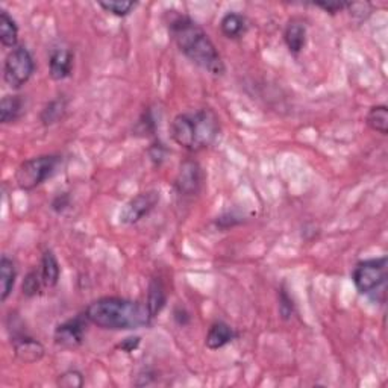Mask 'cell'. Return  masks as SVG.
<instances>
[{
  "label": "cell",
  "mask_w": 388,
  "mask_h": 388,
  "mask_svg": "<svg viewBox=\"0 0 388 388\" xmlns=\"http://www.w3.org/2000/svg\"><path fill=\"white\" fill-rule=\"evenodd\" d=\"M167 29L178 49L197 67L214 76H222L224 73L227 69H224V62L217 48L210 35L192 17L178 11H168Z\"/></svg>",
  "instance_id": "obj_1"
},
{
  "label": "cell",
  "mask_w": 388,
  "mask_h": 388,
  "mask_svg": "<svg viewBox=\"0 0 388 388\" xmlns=\"http://www.w3.org/2000/svg\"><path fill=\"white\" fill-rule=\"evenodd\" d=\"M84 314L89 323L108 331L148 328L153 320L146 305L123 297H101L89 303Z\"/></svg>",
  "instance_id": "obj_2"
},
{
  "label": "cell",
  "mask_w": 388,
  "mask_h": 388,
  "mask_svg": "<svg viewBox=\"0 0 388 388\" xmlns=\"http://www.w3.org/2000/svg\"><path fill=\"white\" fill-rule=\"evenodd\" d=\"M220 132L219 115L210 108L178 114L170 124L173 141L188 152H201L213 146Z\"/></svg>",
  "instance_id": "obj_3"
},
{
  "label": "cell",
  "mask_w": 388,
  "mask_h": 388,
  "mask_svg": "<svg viewBox=\"0 0 388 388\" xmlns=\"http://www.w3.org/2000/svg\"><path fill=\"white\" fill-rule=\"evenodd\" d=\"M59 164V155H40L26 159L15 171V184L23 192H31L53 176Z\"/></svg>",
  "instance_id": "obj_4"
},
{
  "label": "cell",
  "mask_w": 388,
  "mask_h": 388,
  "mask_svg": "<svg viewBox=\"0 0 388 388\" xmlns=\"http://www.w3.org/2000/svg\"><path fill=\"white\" fill-rule=\"evenodd\" d=\"M35 71V62L28 48L17 46L5 58L3 79L13 89H20L29 82Z\"/></svg>",
  "instance_id": "obj_5"
},
{
  "label": "cell",
  "mask_w": 388,
  "mask_h": 388,
  "mask_svg": "<svg viewBox=\"0 0 388 388\" xmlns=\"http://www.w3.org/2000/svg\"><path fill=\"white\" fill-rule=\"evenodd\" d=\"M352 279L361 294L375 293L387 281V257L361 261L352 273Z\"/></svg>",
  "instance_id": "obj_6"
},
{
  "label": "cell",
  "mask_w": 388,
  "mask_h": 388,
  "mask_svg": "<svg viewBox=\"0 0 388 388\" xmlns=\"http://www.w3.org/2000/svg\"><path fill=\"white\" fill-rule=\"evenodd\" d=\"M158 202H159V193L155 192V189L138 193L137 196H134L132 199H129L123 205V208L120 210L119 222L122 224L138 223L155 210Z\"/></svg>",
  "instance_id": "obj_7"
},
{
  "label": "cell",
  "mask_w": 388,
  "mask_h": 388,
  "mask_svg": "<svg viewBox=\"0 0 388 388\" xmlns=\"http://www.w3.org/2000/svg\"><path fill=\"white\" fill-rule=\"evenodd\" d=\"M203 179V170L199 162L194 159H185L179 166L175 179V188L180 196H196L202 189Z\"/></svg>",
  "instance_id": "obj_8"
},
{
  "label": "cell",
  "mask_w": 388,
  "mask_h": 388,
  "mask_svg": "<svg viewBox=\"0 0 388 388\" xmlns=\"http://www.w3.org/2000/svg\"><path fill=\"white\" fill-rule=\"evenodd\" d=\"M87 322L88 320L84 314L76 315V317L58 324L55 333H53V338H55L57 345H61L64 347H78L82 345L85 338Z\"/></svg>",
  "instance_id": "obj_9"
},
{
  "label": "cell",
  "mask_w": 388,
  "mask_h": 388,
  "mask_svg": "<svg viewBox=\"0 0 388 388\" xmlns=\"http://www.w3.org/2000/svg\"><path fill=\"white\" fill-rule=\"evenodd\" d=\"M13 345H14L15 357L24 364L38 363V361L44 357V352H46L41 343L38 340L29 337L28 333L14 338Z\"/></svg>",
  "instance_id": "obj_10"
},
{
  "label": "cell",
  "mask_w": 388,
  "mask_h": 388,
  "mask_svg": "<svg viewBox=\"0 0 388 388\" xmlns=\"http://www.w3.org/2000/svg\"><path fill=\"white\" fill-rule=\"evenodd\" d=\"M73 52L69 49H55L49 58V75L53 80L67 79L73 71Z\"/></svg>",
  "instance_id": "obj_11"
},
{
  "label": "cell",
  "mask_w": 388,
  "mask_h": 388,
  "mask_svg": "<svg viewBox=\"0 0 388 388\" xmlns=\"http://www.w3.org/2000/svg\"><path fill=\"white\" fill-rule=\"evenodd\" d=\"M284 41L293 55H299L306 44V24L302 19H292L284 31Z\"/></svg>",
  "instance_id": "obj_12"
},
{
  "label": "cell",
  "mask_w": 388,
  "mask_h": 388,
  "mask_svg": "<svg viewBox=\"0 0 388 388\" xmlns=\"http://www.w3.org/2000/svg\"><path fill=\"white\" fill-rule=\"evenodd\" d=\"M237 338V332L228 323L215 322L211 324L205 337V345L211 350H219Z\"/></svg>",
  "instance_id": "obj_13"
},
{
  "label": "cell",
  "mask_w": 388,
  "mask_h": 388,
  "mask_svg": "<svg viewBox=\"0 0 388 388\" xmlns=\"http://www.w3.org/2000/svg\"><path fill=\"white\" fill-rule=\"evenodd\" d=\"M26 111V101L23 96L8 94L0 102V122L3 124L14 123L22 119Z\"/></svg>",
  "instance_id": "obj_14"
},
{
  "label": "cell",
  "mask_w": 388,
  "mask_h": 388,
  "mask_svg": "<svg viewBox=\"0 0 388 388\" xmlns=\"http://www.w3.org/2000/svg\"><path fill=\"white\" fill-rule=\"evenodd\" d=\"M220 29L227 38L238 40L246 35L249 29V22L245 15L237 13H228L220 22Z\"/></svg>",
  "instance_id": "obj_15"
},
{
  "label": "cell",
  "mask_w": 388,
  "mask_h": 388,
  "mask_svg": "<svg viewBox=\"0 0 388 388\" xmlns=\"http://www.w3.org/2000/svg\"><path fill=\"white\" fill-rule=\"evenodd\" d=\"M166 303H167L166 287H164V284H162L161 278H153L149 282L148 302H146L148 310L153 319H155L162 310H164Z\"/></svg>",
  "instance_id": "obj_16"
},
{
  "label": "cell",
  "mask_w": 388,
  "mask_h": 388,
  "mask_svg": "<svg viewBox=\"0 0 388 388\" xmlns=\"http://www.w3.org/2000/svg\"><path fill=\"white\" fill-rule=\"evenodd\" d=\"M17 279V268L14 261L6 255L0 259V301L6 302L8 297L11 296Z\"/></svg>",
  "instance_id": "obj_17"
},
{
  "label": "cell",
  "mask_w": 388,
  "mask_h": 388,
  "mask_svg": "<svg viewBox=\"0 0 388 388\" xmlns=\"http://www.w3.org/2000/svg\"><path fill=\"white\" fill-rule=\"evenodd\" d=\"M40 273L43 278V284L46 288L57 287V284L59 282L61 267H59V263H58L55 254H53L52 250H46L43 254Z\"/></svg>",
  "instance_id": "obj_18"
},
{
  "label": "cell",
  "mask_w": 388,
  "mask_h": 388,
  "mask_svg": "<svg viewBox=\"0 0 388 388\" xmlns=\"http://www.w3.org/2000/svg\"><path fill=\"white\" fill-rule=\"evenodd\" d=\"M0 43L8 49H15L19 43V26L5 10L0 11Z\"/></svg>",
  "instance_id": "obj_19"
},
{
  "label": "cell",
  "mask_w": 388,
  "mask_h": 388,
  "mask_svg": "<svg viewBox=\"0 0 388 388\" xmlns=\"http://www.w3.org/2000/svg\"><path fill=\"white\" fill-rule=\"evenodd\" d=\"M67 111V102L64 97H58L50 101L46 106L43 108V111L40 114V120L44 126L55 124L62 120V117L66 115Z\"/></svg>",
  "instance_id": "obj_20"
},
{
  "label": "cell",
  "mask_w": 388,
  "mask_h": 388,
  "mask_svg": "<svg viewBox=\"0 0 388 388\" xmlns=\"http://www.w3.org/2000/svg\"><path fill=\"white\" fill-rule=\"evenodd\" d=\"M366 122L368 124V128L372 131L381 134V135H387L388 134V108L385 105L372 106L366 115Z\"/></svg>",
  "instance_id": "obj_21"
},
{
  "label": "cell",
  "mask_w": 388,
  "mask_h": 388,
  "mask_svg": "<svg viewBox=\"0 0 388 388\" xmlns=\"http://www.w3.org/2000/svg\"><path fill=\"white\" fill-rule=\"evenodd\" d=\"M43 287H44V284H43V278H41L40 270H31V272L23 279L22 293L26 297H35L37 294H40Z\"/></svg>",
  "instance_id": "obj_22"
},
{
  "label": "cell",
  "mask_w": 388,
  "mask_h": 388,
  "mask_svg": "<svg viewBox=\"0 0 388 388\" xmlns=\"http://www.w3.org/2000/svg\"><path fill=\"white\" fill-rule=\"evenodd\" d=\"M99 6L103 11L117 17H126L137 6V2H128V0H108V2H99Z\"/></svg>",
  "instance_id": "obj_23"
},
{
  "label": "cell",
  "mask_w": 388,
  "mask_h": 388,
  "mask_svg": "<svg viewBox=\"0 0 388 388\" xmlns=\"http://www.w3.org/2000/svg\"><path fill=\"white\" fill-rule=\"evenodd\" d=\"M84 382V375L79 370H67L58 376L57 385L61 388H80Z\"/></svg>",
  "instance_id": "obj_24"
},
{
  "label": "cell",
  "mask_w": 388,
  "mask_h": 388,
  "mask_svg": "<svg viewBox=\"0 0 388 388\" xmlns=\"http://www.w3.org/2000/svg\"><path fill=\"white\" fill-rule=\"evenodd\" d=\"M294 314V303L292 301L290 294L287 293L285 288L282 287L281 292H279V315H281V319L288 322L292 320Z\"/></svg>",
  "instance_id": "obj_25"
},
{
  "label": "cell",
  "mask_w": 388,
  "mask_h": 388,
  "mask_svg": "<svg viewBox=\"0 0 388 388\" xmlns=\"http://www.w3.org/2000/svg\"><path fill=\"white\" fill-rule=\"evenodd\" d=\"M155 126H157V123L153 122L152 113L148 111V113H144V114L141 115V119H140L138 123H137V129H138V132L143 134V135H149V134L155 132Z\"/></svg>",
  "instance_id": "obj_26"
},
{
  "label": "cell",
  "mask_w": 388,
  "mask_h": 388,
  "mask_svg": "<svg viewBox=\"0 0 388 388\" xmlns=\"http://www.w3.org/2000/svg\"><path fill=\"white\" fill-rule=\"evenodd\" d=\"M349 2H314V6L322 8L323 11L329 14H337L343 10H347Z\"/></svg>",
  "instance_id": "obj_27"
},
{
  "label": "cell",
  "mask_w": 388,
  "mask_h": 388,
  "mask_svg": "<svg viewBox=\"0 0 388 388\" xmlns=\"http://www.w3.org/2000/svg\"><path fill=\"white\" fill-rule=\"evenodd\" d=\"M70 206V196L67 193L58 194L52 202V210L55 213H62Z\"/></svg>",
  "instance_id": "obj_28"
},
{
  "label": "cell",
  "mask_w": 388,
  "mask_h": 388,
  "mask_svg": "<svg viewBox=\"0 0 388 388\" xmlns=\"http://www.w3.org/2000/svg\"><path fill=\"white\" fill-rule=\"evenodd\" d=\"M140 341L141 338L140 337H128V338H124L120 345H119V349L124 350L126 354H131V352H134L135 349H137L140 346Z\"/></svg>",
  "instance_id": "obj_29"
},
{
  "label": "cell",
  "mask_w": 388,
  "mask_h": 388,
  "mask_svg": "<svg viewBox=\"0 0 388 388\" xmlns=\"http://www.w3.org/2000/svg\"><path fill=\"white\" fill-rule=\"evenodd\" d=\"M162 150H164V148H162V144H153V146L149 150L150 159L155 161L157 164H161V161L164 159V153H162Z\"/></svg>",
  "instance_id": "obj_30"
},
{
  "label": "cell",
  "mask_w": 388,
  "mask_h": 388,
  "mask_svg": "<svg viewBox=\"0 0 388 388\" xmlns=\"http://www.w3.org/2000/svg\"><path fill=\"white\" fill-rule=\"evenodd\" d=\"M175 320L180 326H185L189 323V314L184 308H176L175 310Z\"/></svg>",
  "instance_id": "obj_31"
}]
</instances>
